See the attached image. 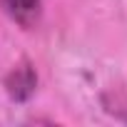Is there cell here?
Instances as JSON below:
<instances>
[{"instance_id": "2", "label": "cell", "mask_w": 127, "mask_h": 127, "mask_svg": "<svg viewBox=\"0 0 127 127\" xmlns=\"http://www.w3.org/2000/svg\"><path fill=\"white\" fill-rule=\"evenodd\" d=\"M0 10L23 30H32L42 18V0H0Z\"/></svg>"}, {"instance_id": "1", "label": "cell", "mask_w": 127, "mask_h": 127, "mask_svg": "<svg viewBox=\"0 0 127 127\" xmlns=\"http://www.w3.org/2000/svg\"><path fill=\"white\" fill-rule=\"evenodd\" d=\"M5 85V92L13 102H28L35 90H37V72H35V65L30 60H20L18 65H13V70L5 75L3 80Z\"/></svg>"}]
</instances>
